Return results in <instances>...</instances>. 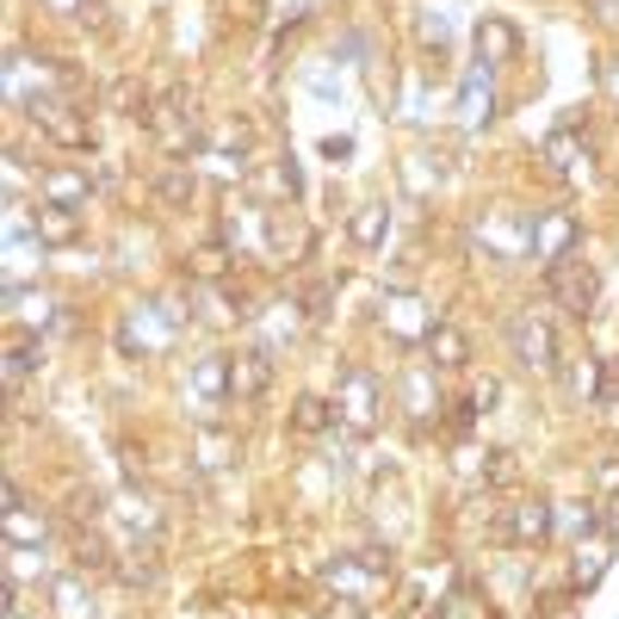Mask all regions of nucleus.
<instances>
[{
    "label": "nucleus",
    "mask_w": 619,
    "mask_h": 619,
    "mask_svg": "<svg viewBox=\"0 0 619 619\" xmlns=\"http://www.w3.org/2000/svg\"><path fill=\"white\" fill-rule=\"evenodd\" d=\"M335 415L348 440H372V427L385 415V378L366 366H341L335 372Z\"/></svg>",
    "instance_id": "1"
},
{
    "label": "nucleus",
    "mask_w": 619,
    "mask_h": 619,
    "mask_svg": "<svg viewBox=\"0 0 619 619\" xmlns=\"http://www.w3.org/2000/svg\"><path fill=\"white\" fill-rule=\"evenodd\" d=\"M508 353H514V366L521 372L551 378V372H558V329L545 323L539 310H521V316L508 323Z\"/></svg>",
    "instance_id": "2"
},
{
    "label": "nucleus",
    "mask_w": 619,
    "mask_h": 619,
    "mask_svg": "<svg viewBox=\"0 0 619 619\" xmlns=\"http://www.w3.org/2000/svg\"><path fill=\"white\" fill-rule=\"evenodd\" d=\"M551 526H558V508L551 502H508L496 508V521H489V539L496 545H545L551 539Z\"/></svg>",
    "instance_id": "3"
},
{
    "label": "nucleus",
    "mask_w": 619,
    "mask_h": 619,
    "mask_svg": "<svg viewBox=\"0 0 619 619\" xmlns=\"http://www.w3.org/2000/svg\"><path fill=\"white\" fill-rule=\"evenodd\" d=\"M180 329V310L168 304H143L136 316H124V329H118V348L131 353V360H149V353H161L168 341H174Z\"/></svg>",
    "instance_id": "4"
},
{
    "label": "nucleus",
    "mask_w": 619,
    "mask_h": 619,
    "mask_svg": "<svg viewBox=\"0 0 619 619\" xmlns=\"http://www.w3.org/2000/svg\"><path fill=\"white\" fill-rule=\"evenodd\" d=\"M576 242H582L576 211H533V260H539L545 272L563 267V260H576Z\"/></svg>",
    "instance_id": "5"
},
{
    "label": "nucleus",
    "mask_w": 619,
    "mask_h": 619,
    "mask_svg": "<svg viewBox=\"0 0 619 619\" xmlns=\"http://www.w3.org/2000/svg\"><path fill=\"white\" fill-rule=\"evenodd\" d=\"M0 533H7V551H38L50 539V521L25 502L20 484H7V514H0Z\"/></svg>",
    "instance_id": "6"
},
{
    "label": "nucleus",
    "mask_w": 619,
    "mask_h": 619,
    "mask_svg": "<svg viewBox=\"0 0 619 619\" xmlns=\"http://www.w3.org/2000/svg\"><path fill=\"white\" fill-rule=\"evenodd\" d=\"M32 118H38V131L50 136V143H62V149H94V124H87V112H81V106L38 99V106H32Z\"/></svg>",
    "instance_id": "7"
},
{
    "label": "nucleus",
    "mask_w": 619,
    "mask_h": 619,
    "mask_svg": "<svg viewBox=\"0 0 619 619\" xmlns=\"http://www.w3.org/2000/svg\"><path fill=\"white\" fill-rule=\"evenodd\" d=\"M471 44H477V62L502 69V62L521 57V25L502 20V13H484V20H477V32H471Z\"/></svg>",
    "instance_id": "8"
},
{
    "label": "nucleus",
    "mask_w": 619,
    "mask_h": 619,
    "mask_svg": "<svg viewBox=\"0 0 619 619\" xmlns=\"http://www.w3.org/2000/svg\"><path fill=\"white\" fill-rule=\"evenodd\" d=\"M545 279H551V291L563 298V310H570V316H588V310H595L600 279H595V267H588V260H563V267H551Z\"/></svg>",
    "instance_id": "9"
},
{
    "label": "nucleus",
    "mask_w": 619,
    "mask_h": 619,
    "mask_svg": "<svg viewBox=\"0 0 619 619\" xmlns=\"http://www.w3.org/2000/svg\"><path fill=\"white\" fill-rule=\"evenodd\" d=\"M230 385H235V403H260L272 390V353L267 348L230 353Z\"/></svg>",
    "instance_id": "10"
},
{
    "label": "nucleus",
    "mask_w": 619,
    "mask_h": 619,
    "mask_svg": "<svg viewBox=\"0 0 619 619\" xmlns=\"http://www.w3.org/2000/svg\"><path fill=\"white\" fill-rule=\"evenodd\" d=\"M496 69H489V62H471V69H464V81H459V118L464 124H489V118H496Z\"/></svg>",
    "instance_id": "11"
},
{
    "label": "nucleus",
    "mask_w": 619,
    "mask_h": 619,
    "mask_svg": "<svg viewBox=\"0 0 619 619\" xmlns=\"http://www.w3.org/2000/svg\"><path fill=\"white\" fill-rule=\"evenodd\" d=\"M32 230H38L44 248H75V242H81V211H75V205H50V198H38Z\"/></svg>",
    "instance_id": "12"
},
{
    "label": "nucleus",
    "mask_w": 619,
    "mask_h": 619,
    "mask_svg": "<svg viewBox=\"0 0 619 619\" xmlns=\"http://www.w3.org/2000/svg\"><path fill=\"white\" fill-rule=\"evenodd\" d=\"M50 614L57 619H94V588L81 582V570L50 576Z\"/></svg>",
    "instance_id": "13"
},
{
    "label": "nucleus",
    "mask_w": 619,
    "mask_h": 619,
    "mask_svg": "<svg viewBox=\"0 0 619 619\" xmlns=\"http://www.w3.org/2000/svg\"><path fill=\"white\" fill-rule=\"evenodd\" d=\"M422 348H427V366L434 372L471 366V341H464V329H452V323H434V335H427Z\"/></svg>",
    "instance_id": "14"
},
{
    "label": "nucleus",
    "mask_w": 619,
    "mask_h": 619,
    "mask_svg": "<svg viewBox=\"0 0 619 619\" xmlns=\"http://www.w3.org/2000/svg\"><path fill=\"white\" fill-rule=\"evenodd\" d=\"M385 235H390V205H378V198L348 217V242L360 254H378V248H385Z\"/></svg>",
    "instance_id": "15"
},
{
    "label": "nucleus",
    "mask_w": 619,
    "mask_h": 619,
    "mask_svg": "<svg viewBox=\"0 0 619 619\" xmlns=\"http://www.w3.org/2000/svg\"><path fill=\"white\" fill-rule=\"evenodd\" d=\"M335 427H341V415H335L329 397H298V403H291V434H298V440H323Z\"/></svg>",
    "instance_id": "16"
},
{
    "label": "nucleus",
    "mask_w": 619,
    "mask_h": 619,
    "mask_svg": "<svg viewBox=\"0 0 619 619\" xmlns=\"http://www.w3.org/2000/svg\"><path fill=\"white\" fill-rule=\"evenodd\" d=\"M193 397L198 403H223V397H235L230 353H205V360H193Z\"/></svg>",
    "instance_id": "17"
},
{
    "label": "nucleus",
    "mask_w": 619,
    "mask_h": 619,
    "mask_svg": "<svg viewBox=\"0 0 619 619\" xmlns=\"http://www.w3.org/2000/svg\"><path fill=\"white\" fill-rule=\"evenodd\" d=\"M385 329L403 341V348H415V341H427L434 335V316H422V304L415 298H390L385 304Z\"/></svg>",
    "instance_id": "18"
},
{
    "label": "nucleus",
    "mask_w": 619,
    "mask_h": 619,
    "mask_svg": "<svg viewBox=\"0 0 619 619\" xmlns=\"http://www.w3.org/2000/svg\"><path fill=\"white\" fill-rule=\"evenodd\" d=\"M50 205H87V193H94V180H87V168H44V186H38Z\"/></svg>",
    "instance_id": "19"
},
{
    "label": "nucleus",
    "mask_w": 619,
    "mask_h": 619,
    "mask_svg": "<svg viewBox=\"0 0 619 619\" xmlns=\"http://www.w3.org/2000/svg\"><path fill=\"white\" fill-rule=\"evenodd\" d=\"M106 106H112L118 118H136V124H155V99H149V87L136 75H118L112 81V94H106Z\"/></svg>",
    "instance_id": "20"
},
{
    "label": "nucleus",
    "mask_w": 619,
    "mask_h": 619,
    "mask_svg": "<svg viewBox=\"0 0 619 619\" xmlns=\"http://www.w3.org/2000/svg\"><path fill=\"white\" fill-rule=\"evenodd\" d=\"M38 360H44V335H32V329H13V341H7V385L20 390L32 372H38Z\"/></svg>",
    "instance_id": "21"
},
{
    "label": "nucleus",
    "mask_w": 619,
    "mask_h": 619,
    "mask_svg": "<svg viewBox=\"0 0 619 619\" xmlns=\"http://www.w3.org/2000/svg\"><path fill=\"white\" fill-rule=\"evenodd\" d=\"M235 459H242V440L230 427H198V464L205 471H230Z\"/></svg>",
    "instance_id": "22"
},
{
    "label": "nucleus",
    "mask_w": 619,
    "mask_h": 619,
    "mask_svg": "<svg viewBox=\"0 0 619 619\" xmlns=\"http://www.w3.org/2000/svg\"><path fill=\"white\" fill-rule=\"evenodd\" d=\"M254 193L260 198H298L304 193V180H298V168H291V155L286 161H267V168L254 174Z\"/></svg>",
    "instance_id": "23"
},
{
    "label": "nucleus",
    "mask_w": 619,
    "mask_h": 619,
    "mask_svg": "<svg viewBox=\"0 0 619 619\" xmlns=\"http://www.w3.org/2000/svg\"><path fill=\"white\" fill-rule=\"evenodd\" d=\"M545 161H551L558 174H576V168H588V143H576L570 131H551L545 136Z\"/></svg>",
    "instance_id": "24"
},
{
    "label": "nucleus",
    "mask_w": 619,
    "mask_h": 619,
    "mask_svg": "<svg viewBox=\"0 0 619 619\" xmlns=\"http://www.w3.org/2000/svg\"><path fill=\"white\" fill-rule=\"evenodd\" d=\"M193 193H198L193 168H168V174L155 180V205H168V211H180V205H193Z\"/></svg>",
    "instance_id": "25"
},
{
    "label": "nucleus",
    "mask_w": 619,
    "mask_h": 619,
    "mask_svg": "<svg viewBox=\"0 0 619 619\" xmlns=\"http://www.w3.org/2000/svg\"><path fill=\"white\" fill-rule=\"evenodd\" d=\"M403 409L415 415V422H427V415H434V366H415L403 378Z\"/></svg>",
    "instance_id": "26"
},
{
    "label": "nucleus",
    "mask_w": 619,
    "mask_h": 619,
    "mask_svg": "<svg viewBox=\"0 0 619 619\" xmlns=\"http://www.w3.org/2000/svg\"><path fill=\"white\" fill-rule=\"evenodd\" d=\"M106 563H112V551H106L99 533H75V539H69V570L87 576V570H106Z\"/></svg>",
    "instance_id": "27"
},
{
    "label": "nucleus",
    "mask_w": 619,
    "mask_h": 619,
    "mask_svg": "<svg viewBox=\"0 0 619 619\" xmlns=\"http://www.w3.org/2000/svg\"><path fill=\"white\" fill-rule=\"evenodd\" d=\"M267 248H272V254H310V235L298 230L291 217L272 211V217H267Z\"/></svg>",
    "instance_id": "28"
},
{
    "label": "nucleus",
    "mask_w": 619,
    "mask_h": 619,
    "mask_svg": "<svg viewBox=\"0 0 619 619\" xmlns=\"http://www.w3.org/2000/svg\"><path fill=\"white\" fill-rule=\"evenodd\" d=\"M558 521H563V533H570V539H588V533H595L600 526V508H588V502H570V508H558Z\"/></svg>",
    "instance_id": "29"
},
{
    "label": "nucleus",
    "mask_w": 619,
    "mask_h": 619,
    "mask_svg": "<svg viewBox=\"0 0 619 619\" xmlns=\"http://www.w3.org/2000/svg\"><path fill=\"white\" fill-rule=\"evenodd\" d=\"M484 484L489 489H508V484H514V452H508V446H489V452H484Z\"/></svg>",
    "instance_id": "30"
},
{
    "label": "nucleus",
    "mask_w": 619,
    "mask_h": 619,
    "mask_svg": "<svg viewBox=\"0 0 619 619\" xmlns=\"http://www.w3.org/2000/svg\"><path fill=\"white\" fill-rule=\"evenodd\" d=\"M600 570H607V551H582V545H576V563H570V582H576V588H595V582H600Z\"/></svg>",
    "instance_id": "31"
},
{
    "label": "nucleus",
    "mask_w": 619,
    "mask_h": 619,
    "mask_svg": "<svg viewBox=\"0 0 619 619\" xmlns=\"http://www.w3.org/2000/svg\"><path fill=\"white\" fill-rule=\"evenodd\" d=\"M570 390H576L582 403H600V360H582V366L570 372Z\"/></svg>",
    "instance_id": "32"
},
{
    "label": "nucleus",
    "mask_w": 619,
    "mask_h": 619,
    "mask_svg": "<svg viewBox=\"0 0 619 619\" xmlns=\"http://www.w3.org/2000/svg\"><path fill=\"white\" fill-rule=\"evenodd\" d=\"M193 267L205 272V279H223V272H230V248H223V242H205V248L193 254Z\"/></svg>",
    "instance_id": "33"
},
{
    "label": "nucleus",
    "mask_w": 619,
    "mask_h": 619,
    "mask_svg": "<svg viewBox=\"0 0 619 619\" xmlns=\"http://www.w3.org/2000/svg\"><path fill=\"white\" fill-rule=\"evenodd\" d=\"M118 514H124V521H131L136 533H155V526H161V514H155V508L143 502V496H124V502H118Z\"/></svg>",
    "instance_id": "34"
},
{
    "label": "nucleus",
    "mask_w": 619,
    "mask_h": 619,
    "mask_svg": "<svg viewBox=\"0 0 619 619\" xmlns=\"http://www.w3.org/2000/svg\"><path fill=\"white\" fill-rule=\"evenodd\" d=\"M118 576L131 582V588H155V576H161V563H155V551H143V563H124Z\"/></svg>",
    "instance_id": "35"
},
{
    "label": "nucleus",
    "mask_w": 619,
    "mask_h": 619,
    "mask_svg": "<svg viewBox=\"0 0 619 619\" xmlns=\"http://www.w3.org/2000/svg\"><path fill=\"white\" fill-rule=\"evenodd\" d=\"M329 619H372V607H366V595H341V600H329Z\"/></svg>",
    "instance_id": "36"
},
{
    "label": "nucleus",
    "mask_w": 619,
    "mask_h": 619,
    "mask_svg": "<svg viewBox=\"0 0 619 619\" xmlns=\"http://www.w3.org/2000/svg\"><path fill=\"white\" fill-rule=\"evenodd\" d=\"M471 403H477V409L489 415V409L502 403V378H477V390H471Z\"/></svg>",
    "instance_id": "37"
},
{
    "label": "nucleus",
    "mask_w": 619,
    "mask_h": 619,
    "mask_svg": "<svg viewBox=\"0 0 619 619\" xmlns=\"http://www.w3.org/2000/svg\"><path fill=\"white\" fill-rule=\"evenodd\" d=\"M600 409H607V415H600L607 434H619V390H600Z\"/></svg>",
    "instance_id": "38"
},
{
    "label": "nucleus",
    "mask_w": 619,
    "mask_h": 619,
    "mask_svg": "<svg viewBox=\"0 0 619 619\" xmlns=\"http://www.w3.org/2000/svg\"><path fill=\"white\" fill-rule=\"evenodd\" d=\"M600 526H607V539L619 545V496H614V502H607V508H600Z\"/></svg>",
    "instance_id": "39"
},
{
    "label": "nucleus",
    "mask_w": 619,
    "mask_h": 619,
    "mask_svg": "<svg viewBox=\"0 0 619 619\" xmlns=\"http://www.w3.org/2000/svg\"><path fill=\"white\" fill-rule=\"evenodd\" d=\"M50 13H75V20H87V0H44Z\"/></svg>",
    "instance_id": "40"
},
{
    "label": "nucleus",
    "mask_w": 619,
    "mask_h": 619,
    "mask_svg": "<svg viewBox=\"0 0 619 619\" xmlns=\"http://www.w3.org/2000/svg\"><path fill=\"white\" fill-rule=\"evenodd\" d=\"M323 155H329V161H341V155H353V143H348V136H329V143H323Z\"/></svg>",
    "instance_id": "41"
},
{
    "label": "nucleus",
    "mask_w": 619,
    "mask_h": 619,
    "mask_svg": "<svg viewBox=\"0 0 619 619\" xmlns=\"http://www.w3.org/2000/svg\"><path fill=\"white\" fill-rule=\"evenodd\" d=\"M600 484H607V489L619 496V459H607V464H600Z\"/></svg>",
    "instance_id": "42"
},
{
    "label": "nucleus",
    "mask_w": 619,
    "mask_h": 619,
    "mask_svg": "<svg viewBox=\"0 0 619 619\" xmlns=\"http://www.w3.org/2000/svg\"><path fill=\"white\" fill-rule=\"evenodd\" d=\"M600 81H607V94L619 99V62H600Z\"/></svg>",
    "instance_id": "43"
},
{
    "label": "nucleus",
    "mask_w": 619,
    "mask_h": 619,
    "mask_svg": "<svg viewBox=\"0 0 619 619\" xmlns=\"http://www.w3.org/2000/svg\"><path fill=\"white\" fill-rule=\"evenodd\" d=\"M595 13H600L607 25H619V0H595Z\"/></svg>",
    "instance_id": "44"
},
{
    "label": "nucleus",
    "mask_w": 619,
    "mask_h": 619,
    "mask_svg": "<svg viewBox=\"0 0 619 619\" xmlns=\"http://www.w3.org/2000/svg\"><path fill=\"white\" fill-rule=\"evenodd\" d=\"M7 619H25V614H7Z\"/></svg>",
    "instance_id": "45"
}]
</instances>
